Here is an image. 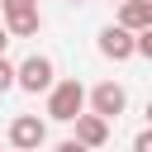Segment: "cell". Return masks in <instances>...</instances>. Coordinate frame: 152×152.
Here are the masks:
<instances>
[{
	"label": "cell",
	"mask_w": 152,
	"mask_h": 152,
	"mask_svg": "<svg viewBox=\"0 0 152 152\" xmlns=\"http://www.w3.org/2000/svg\"><path fill=\"white\" fill-rule=\"evenodd\" d=\"M5 43H10V28L0 24V57H5Z\"/></svg>",
	"instance_id": "obj_13"
},
{
	"label": "cell",
	"mask_w": 152,
	"mask_h": 152,
	"mask_svg": "<svg viewBox=\"0 0 152 152\" xmlns=\"http://www.w3.org/2000/svg\"><path fill=\"white\" fill-rule=\"evenodd\" d=\"M100 57H109V62L138 57V33H128V28H119V24H104V28H100Z\"/></svg>",
	"instance_id": "obj_5"
},
{
	"label": "cell",
	"mask_w": 152,
	"mask_h": 152,
	"mask_svg": "<svg viewBox=\"0 0 152 152\" xmlns=\"http://www.w3.org/2000/svg\"><path fill=\"white\" fill-rule=\"evenodd\" d=\"M14 81H19V66L0 57V95H5V90H14Z\"/></svg>",
	"instance_id": "obj_9"
},
{
	"label": "cell",
	"mask_w": 152,
	"mask_h": 152,
	"mask_svg": "<svg viewBox=\"0 0 152 152\" xmlns=\"http://www.w3.org/2000/svg\"><path fill=\"white\" fill-rule=\"evenodd\" d=\"M138 57H147V62H152V28H147V33H138Z\"/></svg>",
	"instance_id": "obj_11"
},
{
	"label": "cell",
	"mask_w": 152,
	"mask_h": 152,
	"mask_svg": "<svg viewBox=\"0 0 152 152\" xmlns=\"http://www.w3.org/2000/svg\"><path fill=\"white\" fill-rule=\"evenodd\" d=\"M0 14H5V28H10V38H33V33L43 28L38 0H0Z\"/></svg>",
	"instance_id": "obj_2"
},
{
	"label": "cell",
	"mask_w": 152,
	"mask_h": 152,
	"mask_svg": "<svg viewBox=\"0 0 152 152\" xmlns=\"http://www.w3.org/2000/svg\"><path fill=\"white\" fill-rule=\"evenodd\" d=\"M114 5H124V0H114Z\"/></svg>",
	"instance_id": "obj_16"
},
{
	"label": "cell",
	"mask_w": 152,
	"mask_h": 152,
	"mask_svg": "<svg viewBox=\"0 0 152 152\" xmlns=\"http://www.w3.org/2000/svg\"><path fill=\"white\" fill-rule=\"evenodd\" d=\"M71 5H86V0H71Z\"/></svg>",
	"instance_id": "obj_15"
},
{
	"label": "cell",
	"mask_w": 152,
	"mask_h": 152,
	"mask_svg": "<svg viewBox=\"0 0 152 152\" xmlns=\"http://www.w3.org/2000/svg\"><path fill=\"white\" fill-rule=\"evenodd\" d=\"M76 142L90 147V152L104 147V142H109V124H104L100 114H81V119H76Z\"/></svg>",
	"instance_id": "obj_8"
},
{
	"label": "cell",
	"mask_w": 152,
	"mask_h": 152,
	"mask_svg": "<svg viewBox=\"0 0 152 152\" xmlns=\"http://www.w3.org/2000/svg\"><path fill=\"white\" fill-rule=\"evenodd\" d=\"M147 128H152V100H147Z\"/></svg>",
	"instance_id": "obj_14"
},
{
	"label": "cell",
	"mask_w": 152,
	"mask_h": 152,
	"mask_svg": "<svg viewBox=\"0 0 152 152\" xmlns=\"http://www.w3.org/2000/svg\"><path fill=\"white\" fill-rule=\"evenodd\" d=\"M133 152H152V128H142V133L133 138Z\"/></svg>",
	"instance_id": "obj_10"
},
{
	"label": "cell",
	"mask_w": 152,
	"mask_h": 152,
	"mask_svg": "<svg viewBox=\"0 0 152 152\" xmlns=\"http://www.w3.org/2000/svg\"><path fill=\"white\" fill-rule=\"evenodd\" d=\"M86 104H90V90L81 81H57L48 90V119H57V124H76L86 114Z\"/></svg>",
	"instance_id": "obj_1"
},
{
	"label": "cell",
	"mask_w": 152,
	"mask_h": 152,
	"mask_svg": "<svg viewBox=\"0 0 152 152\" xmlns=\"http://www.w3.org/2000/svg\"><path fill=\"white\" fill-rule=\"evenodd\" d=\"M48 142V124L38 114H14L10 119V147L14 152H38Z\"/></svg>",
	"instance_id": "obj_4"
},
{
	"label": "cell",
	"mask_w": 152,
	"mask_h": 152,
	"mask_svg": "<svg viewBox=\"0 0 152 152\" xmlns=\"http://www.w3.org/2000/svg\"><path fill=\"white\" fill-rule=\"evenodd\" d=\"M119 28L147 33V28H152V0H124V5H119Z\"/></svg>",
	"instance_id": "obj_7"
},
{
	"label": "cell",
	"mask_w": 152,
	"mask_h": 152,
	"mask_svg": "<svg viewBox=\"0 0 152 152\" xmlns=\"http://www.w3.org/2000/svg\"><path fill=\"white\" fill-rule=\"evenodd\" d=\"M124 104H128V90H124L119 81H100V86L90 90V114H100L104 124H109V119H119V114H124Z\"/></svg>",
	"instance_id": "obj_6"
},
{
	"label": "cell",
	"mask_w": 152,
	"mask_h": 152,
	"mask_svg": "<svg viewBox=\"0 0 152 152\" xmlns=\"http://www.w3.org/2000/svg\"><path fill=\"white\" fill-rule=\"evenodd\" d=\"M14 86L28 90V95H48V90L57 86V71H52V62H48L43 52H33V57L19 62V81H14Z\"/></svg>",
	"instance_id": "obj_3"
},
{
	"label": "cell",
	"mask_w": 152,
	"mask_h": 152,
	"mask_svg": "<svg viewBox=\"0 0 152 152\" xmlns=\"http://www.w3.org/2000/svg\"><path fill=\"white\" fill-rule=\"evenodd\" d=\"M52 152H90V147H81V142H76V138H66V142H57V147H52Z\"/></svg>",
	"instance_id": "obj_12"
}]
</instances>
